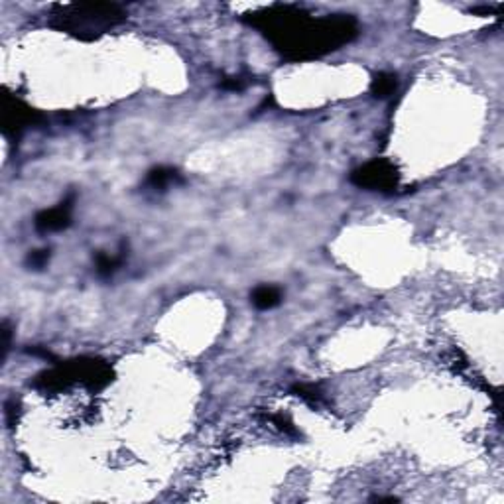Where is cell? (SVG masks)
Segmentation results:
<instances>
[{
	"label": "cell",
	"instance_id": "6da1fadb",
	"mask_svg": "<svg viewBox=\"0 0 504 504\" xmlns=\"http://www.w3.org/2000/svg\"><path fill=\"white\" fill-rule=\"evenodd\" d=\"M288 60L321 58L349 44L356 34L355 18L345 14L315 18L294 4H276L247 18Z\"/></svg>",
	"mask_w": 504,
	"mask_h": 504
},
{
	"label": "cell",
	"instance_id": "7a4b0ae2",
	"mask_svg": "<svg viewBox=\"0 0 504 504\" xmlns=\"http://www.w3.org/2000/svg\"><path fill=\"white\" fill-rule=\"evenodd\" d=\"M124 20L126 16L117 4H67L58 6L54 26L81 40H91Z\"/></svg>",
	"mask_w": 504,
	"mask_h": 504
},
{
	"label": "cell",
	"instance_id": "3957f363",
	"mask_svg": "<svg viewBox=\"0 0 504 504\" xmlns=\"http://www.w3.org/2000/svg\"><path fill=\"white\" fill-rule=\"evenodd\" d=\"M351 179L358 187L385 192V190H394L398 185L400 174L394 163L380 158V160H372V162L365 163L363 168L355 170Z\"/></svg>",
	"mask_w": 504,
	"mask_h": 504
},
{
	"label": "cell",
	"instance_id": "277c9868",
	"mask_svg": "<svg viewBox=\"0 0 504 504\" xmlns=\"http://www.w3.org/2000/svg\"><path fill=\"white\" fill-rule=\"evenodd\" d=\"M42 119L34 108H30L28 104H24L18 99L12 97H4V103H2V128L4 134L8 136H16L20 134L26 126L36 124L38 120Z\"/></svg>",
	"mask_w": 504,
	"mask_h": 504
},
{
	"label": "cell",
	"instance_id": "5b68a950",
	"mask_svg": "<svg viewBox=\"0 0 504 504\" xmlns=\"http://www.w3.org/2000/svg\"><path fill=\"white\" fill-rule=\"evenodd\" d=\"M69 222H71V205L69 203H61L60 207L45 209L42 213H38L36 229L42 231V233H56V231L67 229Z\"/></svg>",
	"mask_w": 504,
	"mask_h": 504
},
{
	"label": "cell",
	"instance_id": "8992f818",
	"mask_svg": "<svg viewBox=\"0 0 504 504\" xmlns=\"http://www.w3.org/2000/svg\"><path fill=\"white\" fill-rule=\"evenodd\" d=\"M252 303L258 308V310H272L276 306H280L282 301V292L274 286H258L254 292H252Z\"/></svg>",
	"mask_w": 504,
	"mask_h": 504
},
{
	"label": "cell",
	"instance_id": "52a82bcc",
	"mask_svg": "<svg viewBox=\"0 0 504 504\" xmlns=\"http://www.w3.org/2000/svg\"><path fill=\"white\" fill-rule=\"evenodd\" d=\"M176 181H179V174L174 168H154L148 174V183L154 190H163Z\"/></svg>",
	"mask_w": 504,
	"mask_h": 504
},
{
	"label": "cell",
	"instance_id": "ba28073f",
	"mask_svg": "<svg viewBox=\"0 0 504 504\" xmlns=\"http://www.w3.org/2000/svg\"><path fill=\"white\" fill-rule=\"evenodd\" d=\"M396 85H398L396 75L378 73L376 77H374V81H372V95H374V97H378V99H386V97L394 95Z\"/></svg>",
	"mask_w": 504,
	"mask_h": 504
},
{
	"label": "cell",
	"instance_id": "9c48e42d",
	"mask_svg": "<svg viewBox=\"0 0 504 504\" xmlns=\"http://www.w3.org/2000/svg\"><path fill=\"white\" fill-rule=\"evenodd\" d=\"M292 392L299 396V398H303V400L312 402V404H319V402L323 400V396H321V392L312 385H296L292 388Z\"/></svg>",
	"mask_w": 504,
	"mask_h": 504
},
{
	"label": "cell",
	"instance_id": "30bf717a",
	"mask_svg": "<svg viewBox=\"0 0 504 504\" xmlns=\"http://www.w3.org/2000/svg\"><path fill=\"white\" fill-rule=\"evenodd\" d=\"M120 264V260L117 258H111V256H106V254H99L97 256V270H99V274L101 276H111L117 266Z\"/></svg>",
	"mask_w": 504,
	"mask_h": 504
},
{
	"label": "cell",
	"instance_id": "8fae6325",
	"mask_svg": "<svg viewBox=\"0 0 504 504\" xmlns=\"http://www.w3.org/2000/svg\"><path fill=\"white\" fill-rule=\"evenodd\" d=\"M47 260H49V251H34L28 256V264L32 268H44L47 264Z\"/></svg>",
	"mask_w": 504,
	"mask_h": 504
}]
</instances>
